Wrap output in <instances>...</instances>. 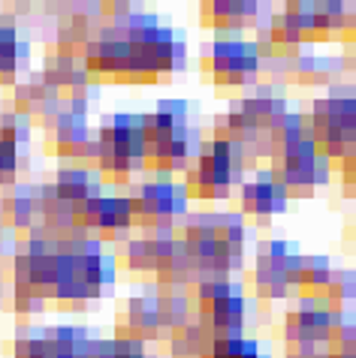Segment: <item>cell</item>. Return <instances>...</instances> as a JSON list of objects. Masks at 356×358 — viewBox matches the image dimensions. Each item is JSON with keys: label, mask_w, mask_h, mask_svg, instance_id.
<instances>
[{"label": "cell", "mask_w": 356, "mask_h": 358, "mask_svg": "<svg viewBox=\"0 0 356 358\" xmlns=\"http://www.w3.org/2000/svg\"><path fill=\"white\" fill-rule=\"evenodd\" d=\"M305 121L317 151L335 163L356 145V91L332 87L326 96L314 99L311 115Z\"/></svg>", "instance_id": "2"}, {"label": "cell", "mask_w": 356, "mask_h": 358, "mask_svg": "<svg viewBox=\"0 0 356 358\" xmlns=\"http://www.w3.org/2000/svg\"><path fill=\"white\" fill-rule=\"evenodd\" d=\"M200 313L209 320L217 337L239 334L245 322V295L226 280L200 283Z\"/></svg>", "instance_id": "8"}, {"label": "cell", "mask_w": 356, "mask_h": 358, "mask_svg": "<svg viewBox=\"0 0 356 358\" xmlns=\"http://www.w3.org/2000/svg\"><path fill=\"white\" fill-rule=\"evenodd\" d=\"M269 36H272V45H278V48H296V45H305V43H320L314 3H287L281 13L272 15Z\"/></svg>", "instance_id": "10"}, {"label": "cell", "mask_w": 356, "mask_h": 358, "mask_svg": "<svg viewBox=\"0 0 356 358\" xmlns=\"http://www.w3.org/2000/svg\"><path fill=\"white\" fill-rule=\"evenodd\" d=\"M184 250L193 262L209 265L212 271H230L245 259V220L239 214L196 217L187 223Z\"/></svg>", "instance_id": "1"}, {"label": "cell", "mask_w": 356, "mask_h": 358, "mask_svg": "<svg viewBox=\"0 0 356 358\" xmlns=\"http://www.w3.org/2000/svg\"><path fill=\"white\" fill-rule=\"evenodd\" d=\"M15 172V142L0 138V178H9Z\"/></svg>", "instance_id": "22"}, {"label": "cell", "mask_w": 356, "mask_h": 358, "mask_svg": "<svg viewBox=\"0 0 356 358\" xmlns=\"http://www.w3.org/2000/svg\"><path fill=\"white\" fill-rule=\"evenodd\" d=\"M302 256L293 253L287 241H269L260 247L254 265V289L266 298H284L296 283V268Z\"/></svg>", "instance_id": "7"}, {"label": "cell", "mask_w": 356, "mask_h": 358, "mask_svg": "<svg viewBox=\"0 0 356 358\" xmlns=\"http://www.w3.org/2000/svg\"><path fill=\"white\" fill-rule=\"evenodd\" d=\"M94 358H145L139 343L136 341H118V343H109V346H100Z\"/></svg>", "instance_id": "19"}, {"label": "cell", "mask_w": 356, "mask_h": 358, "mask_svg": "<svg viewBox=\"0 0 356 358\" xmlns=\"http://www.w3.org/2000/svg\"><path fill=\"white\" fill-rule=\"evenodd\" d=\"M326 298H329V310H341L348 307V301L356 298V274L353 271H332V280L326 286Z\"/></svg>", "instance_id": "18"}, {"label": "cell", "mask_w": 356, "mask_h": 358, "mask_svg": "<svg viewBox=\"0 0 356 358\" xmlns=\"http://www.w3.org/2000/svg\"><path fill=\"white\" fill-rule=\"evenodd\" d=\"M287 358H329L326 352H317V355H287Z\"/></svg>", "instance_id": "23"}, {"label": "cell", "mask_w": 356, "mask_h": 358, "mask_svg": "<svg viewBox=\"0 0 356 358\" xmlns=\"http://www.w3.org/2000/svg\"><path fill=\"white\" fill-rule=\"evenodd\" d=\"M184 193L187 190H178L172 184H145L139 196L133 199V211H139L142 217H154V220H166V217H175L184 211Z\"/></svg>", "instance_id": "14"}, {"label": "cell", "mask_w": 356, "mask_h": 358, "mask_svg": "<svg viewBox=\"0 0 356 358\" xmlns=\"http://www.w3.org/2000/svg\"><path fill=\"white\" fill-rule=\"evenodd\" d=\"M335 322H338V310H329L323 304L305 301L299 310H290L284 320V343L290 355H317L326 352Z\"/></svg>", "instance_id": "5"}, {"label": "cell", "mask_w": 356, "mask_h": 358, "mask_svg": "<svg viewBox=\"0 0 356 358\" xmlns=\"http://www.w3.org/2000/svg\"><path fill=\"white\" fill-rule=\"evenodd\" d=\"M256 13H260V3L254 0H217L209 9L214 27H230V31H242L248 22H254Z\"/></svg>", "instance_id": "15"}, {"label": "cell", "mask_w": 356, "mask_h": 358, "mask_svg": "<svg viewBox=\"0 0 356 358\" xmlns=\"http://www.w3.org/2000/svg\"><path fill=\"white\" fill-rule=\"evenodd\" d=\"M100 166L103 172H130L145 163V130L142 117L118 115L100 130Z\"/></svg>", "instance_id": "6"}, {"label": "cell", "mask_w": 356, "mask_h": 358, "mask_svg": "<svg viewBox=\"0 0 356 358\" xmlns=\"http://www.w3.org/2000/svg\"><path fill=\"white\" fill-rule=\"evenodd\" d=\"M335 163H338V172H341L344 187H350V190H356V145H353L344 157H338Z\"/></svg>", "instance_id": "21"}, {"label": "cell", "mask_w": 356, "mask_h": 358, "mask_svg": "<svg viewBox=\"0 0 356 358\" xmlns=\"http://www.w3.org/2000/svg\"><path fill=\"white\" fill-rule=\"evenodd\" d=\"M209 69L221 85H248L260 73V45L245 39H217L209 55Z\"/></svg>", "instance_id": "9"}, {"label": "cell", "mask_w": 356, "mask_h": 358, "mask_svg": "<svg viewBox=\"0 0 356 358\" xmlns=\"http://www.w3.org/2000/svg\"><path fill=\"white\" fill-rule=\"evenodd\" d=\"M239 172H242V151L217 136L209 145H203L191 172V181H187V190L205 199H224L235 184Z\"/></svg>", "instance_id": "4"}, {"label": "cell", "mask_w": 356, "mask_h": 358, "mask_svg": "<svg viewBox=\"0 0 356 358\" xmlns=\"http://www.w3.org/2000/svg\"><path fill=\"white\" fill-rule=\"evenodd\" d=\"M209 358H263L256 341H245L242 334H230V337H214Z\"/></svg>", "instance_id": "17"}, {"label": "cell", "mask_w": 356, "mask_h": 358, "mask_svg": "<svg viewBox=\"0 0 356 358\" xmlns=\"http://www.w3.org/2000/svg\"><path fill=\"white\" fill-rule=\"evenodd\" d=\"M290 193L275 181L269 172H263L260 178L242 184V214L248 217H275L287 211Z\"/></svg>", "instance_id": "12"}, {"label": "cell", "mask_w": 356, "mask_h": 358, "mask_svg": "<svg viewBox=\"0 0 356 358\" xmlns=\"http://www.w3.org/2000/svg\"><path fill=\"white\" fill-rule=\"evenodd\" d=\"M269 175L287 193H311L329 181L332 160L317 151V145L308 136V138H299V142L281 148V151H275Z\"/></svg>", "instance_id": "3"}, {"label": "cell", "mask_w": 356, "mask_h": 358, "mask_svg": "<svg viewBox=\"0 0 356 358\" xmlns=\"http://www.w3.org/2000/svg\"><path fill=\"white\" fill-rule=\"evenodd\" d=\"M76 217L91 223L103 232H118V229L130 226L133 220V205L124 196H88L82 205H76Z\"/></svg>", "instance_id": "11"}, {"label": "cell", "mask_w": 356, "mask_h": 358, "mask_svg": "<svg viewBox=\"0 0 356 358\" xmlns=\"http://www.w3.org/2000/svg\"><path fill=\"white\" fill-rule=\"evenodd\" d=\"M235 112H239L251 127H256L260 133H269L272 127L278 124L287 112H290V108H287L284 94L272 91V87H260V91H254V94L245 96L242 106L235 108Z\"/></svg>", "instance_id": "13"}, {"label": "cell", "mask_w": 356, "mask_h": 358, "mask_svg": "<svg viewBox=\"0 0 356 358\" xmlns=\"http://www.w3.org/2000/svg\"><path fill=\"white\" fill-rule=\"evenodd\" d=\"M332 280V265L326 256H302L299 268H296V283L293 289H305L311 295H323L326 286Z\"/></svg>", "instance_id": "16"}, {"label": "cell", "mask_w": 356, "mask_h": 358, "mask_svg": "<svg viewBox=\"0 0 356 358\" xmlns=\"http://www.w3.org/2000/svg\"><path fill=\"white\" fill-rule=\"evenodd\" d=\"M13 66H15L13 31H0V73H13Z\"/></svg>", "instance_id": "20"}]
</instances>
